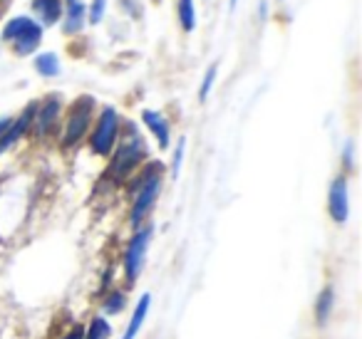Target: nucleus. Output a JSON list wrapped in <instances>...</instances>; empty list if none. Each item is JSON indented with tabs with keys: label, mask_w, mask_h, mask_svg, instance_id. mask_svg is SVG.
Masks as SVG:
<instances>
[{
	"label": "nucleus",
	"mask_w": 362,
	"mask_h": 339,
	"mask_svg": "<svg viewBox=\"0 0 362 339\" xmlns=\"http://www.w3.org/2000/svg\"><path fill=\"white\" fill-rule=\"evenodd\" d=\"M161 186H164V174H161L159 164H151L149 169L141 171L139 181L134 186V203H132L129 223L134 228H141L144 220L149 218L151 208H154L156 198L161 194Z\"/></svg>",
	"instance_id": "f03ea898"
},
{
	"label": "nucleus",
	"mask_w": 362,
	"mask_h": 339,
	"mask_svg": "<svg viewBox=\"0 0 362 339\" xmlns=\"http://www.w3.org/2000/svg\"><path fill=\"white\" fill-rule=\"evenodd\" d=\"M35 107H37V102H33L28 109H23V114L18 117V119H11V126H8V131H6V139H3V146H0V151H6V149H11L16 141H21L23 136L28 134V131L33 129V117H35Z\"/></svg>",
	"instance_id": "9b49d317"
},
{
	"label": "nucleus",
	"mask_w": 362,
	"mask_h": 339,
	"mask_svg": "<svg viewBox=\"0 0 362 339\" xmlns=\"http://www.w3.org/2000/svg\"><path fill=\"white\" fill-rule=\"evenodd\" d=\"M82 337H85V339H112L110 319H107L105 314H97V317H92L90 324H87V329L82 332Z\"/></svg>",
	"instance_id": "dca6fc26"
},
{
	"label": "nucleus",
	"mask_w": 362,
	"mask_h": 339,
	"mask_svg": "<svg viewBox=\"0 0 362 339\" xmlns=\"http://www.w3.org/2000/svg\"><path fill=\"white\" fill-rule=\"evenodd\" d=\"M8 126H11V117H3V119H0V146H3V139H6ZM0 154H3V151H0Z\"/></svg>",
	"instance_id": "4be33fe9"
},
{
	"label": "nucleus",
	"mask_w": 362,
	"mask_h": 339,
	"mask_svg": "<svg viewBox=\"0 0 362 339\" xmlns=\"http://www.w3.org/2000/svg\"><path fill=\"white\" fill-rule=\"evenodd\" d=\"M149 307H151V295L144 292L139 297V302L134 304V312H132L129 324H127V329H124V334H122V339H136V334L141 332V327H144V322H146Z\"/></svg>",
	"instance_id": "ddd939ff"
},
{
	"label": "nucleus",
	"mask_w": 362,
	"mask_h": 339,
	"mask_svg": "<svg viewBox=\"0 0 362 339\" xmlns=\"http://www.w3.org/2000/svg\"><path fill=\"white\" fill-rule=\"evenodd\" d=\"M236 3H238V0H231V8H236Z\"/></svg>",
	"instance_id": "b1692460"
},
{
	"label": "nucleus",
	"mask_w": 362,
	"mask_h": 339,
	"mask_svg": "<svg viewBox=\"0 0 362 339\" xmlns=\"http://www.w3.org/2000/svg\"><path fill=\"white\" fill-rule=\"evenodd\" d=\"M122 131V119L119 112L115 107H102L97 121H92L90 129V151L95 156H110L115 151L117 141H119Z\"/></svg>",
	"instance_id": "39448f33"
},
{
	"label": "nucleus",
	"mask_w": 362,
	"mask_h": 339,
	"mask_svg": "<svg viewBox=\"0 0 362 339\" xmlns=\"http://www.w3.org/2000/svg\"><path fill=\"white\" fill-rule=\"evenodd\" d=\"M216 75H218V62H214V65H209L206 75H204V80H202V87H199V102L209 100V95H211V90H214V82H216Z\"/></svg>",
	"instance_id": "6ab92c4d"
},
{
	"label": "nucleus",
	"mask_w": 362,
	"mask_h": 339,
	"mask_svg": "<svg viewBox=\"0 0 362 339\" xmlns=\"http://www.w3.org/2000/svg\"><path fill=\"white\" fill-rule=\"evenodd\" d=\"M176 13H179V25L184 32H192L197 28V6H194V0H179Z\"/></svg>",
	"instance_id": "f3484780"
},
{
	"label": "nucleus",
	"mask_w": 362,
	"mask_h": 339,
	"mask_svg": "<svg viewBox=\"0 0 362 339\" xmlns=\"http://www.w3.org/2000/svg\"><path fill=\"white\" fill-rule=\"evenodd\" d=\"M141 124L151 131V136L156 139L159 149H169L171 144V126H169V119H166L161 112L156 109H144L141 112Z\"/></svg>",
	"instance_id": "9d476101"
},
{
	"label": "nucleus",
	"mask_w": 362,
	"mask_h": 339,
	"mask_svg": "<svg viewBox=\"0 0 362 339\" xmlns=\"http://www.w3.org/2000/svg\"><path fill=\"white\" fill-rule=\"evenodd\" d=\"M184 151H187V139H179L176 141V149H174V156H171V176H179L181 171V164H184Z\"/></svg>",
	"instance_id": "412c9836"
},
{
	"label": "nucleus",
	"mask_w": 362,
	"mask_h": 339,
	"mask_svg": "<svg viewBox=\"0 0 362 339\" xmlns=\"http://www.w3.org/2000/svg\"><path fill=\"white\" fill-rule=\"evenodd\" d=\"M151 235H154V228H151V225H141V228H136V233L132 235L129 243H127L124 263H122V265H124V278H127V282H129V285H134L136 280H139L141 270H144Z\"/></svg>",
	"instance_id": "423d86ee"
},
{
	"label": "nucleus",
	"mask_w": 362,
	"mask_h": 339,
	"mask_svg": "<svg viewBox=\"0 0 362 339\" xmlns=\"http://www.w3.org/2000/svg\"><path fill=\"white\" fill-rule=\"evenodd\" d=\"M124 304H127V295L122 292V290H112V292L105 297V302H102V312L119 314L122 309H124Z\"/></svg>",
	"instance_id": "a211bd4d"
},
{
	"label": "nucleus",
	"mask_w": 362,
	"mask_h": 339,
	"mask_svg": "<svg viewBox=\"0 0 362 339\" xmlns=\"http://www.w3.org/2000/svg\"><path fill=\"white\" fill-rule=\"evenodd\" d=\"M6 3H8V0H6Z\"/></svg>",
	"instance_id": "393cba45"
},
{
	"label": "nucleus",
	"mask_w": 362,
	"mask_h": 339,
	"mask_svg": "<svg viewBox=\"0 0 362 339\" xmlns=\"http://www.w3.org/2000/svg\"><path fill=\"white\" fill-rule=\"evenodd\" d=\"M327 213L337 225H345L350 218V191H347V176L332 179L330 191H327Z\"/></svg>",
	"instance_id": "6e6552de"
},
{
	"label": "nucleus",
	"mask_w": 362,
	"mask_h": 339,
	"mask_svg": "<svg viewBox=\"0 0 362 339\" xmlns=\"http://www.w3.org/2000/svg\"><path fill=\"white\" fill-rule=\"evenodd\" d=\"M105 13H107V0H92V6L87 8V20L92 25H100L105 20Z\"/></svg>",
	"instance_id": "aec40b11"
},
{
	"label": "nucleus",
	"mask_w": 362,
	"mask_h": 339,
	"mask_svg": "<svg viewBox=\"0 0 362 339\" xmlns=\"http://www.w3.org/2000/svg\"><path fill=\"white\" fill-rule=\"evenodd\" d=\"M332 309H335V290H332V285H327V287L320 290V295L315 299V322L320 327H325L330 322Z\"/></svg>",
	"instance_id": "4468645a"
},
{
	"label": "nucleus",
	"mask_w": 362,
	"mask_h": 339,
	"mask_svg": "<svg viewBox=\"0 0 362 339\" xmlns=\"http://www.w3.org/2000/svg\"><path fill=\"white\" fill-rule=\"evenodd\" d=\"M33 13H35V20L40 23V28L55 25L62 20V0H33Z\"/></svg>",
	"instance_id": "f8f14e48"
},
{
	"label": "nucleus",
	"mask_w": 362,
	"mask_h": 339,
	"mask_svg": "<svg viewBox=\"0 0 362 339\" xmlns=\"http://www.w3.org/2000/svg\"><path fill=\"white\" fill-rule=\"evenodd\" d=\"M92 119H95V100L90 95L72 102L65 117V126H62V149L80 146L85 136L90 134Z\"/></svg>",
	"instance_id": "20e7f679"
},
{
	"label": "nucleus",
	"mask_w": 362,
	"mask_h": 339,
	"mask_svg": "<svg viewBox=\"0 0 362 339\" xmlns=\"http://www.w3.org/2000/svg\"><path fill=\"white\" fill-rule=\"evenodd\" d=\"M35 70L40 77H45V80H52V77L60 75L62 65H60V57L55 55V52H40V55L35 57Z\"/></svg>",
	"instance_id": "2eb2a0df"
},
{
	"label": "nucleus",
	"mask_w": 362,
	"mask_h": 339,
	"mask_svg": "<svg viewBox=\"0 0 362 339\" xmlns=\"http://www.w3.org/2000/svg\"><path fill=\"white\" fill-rule=\"evenodd\" d=\"M0 37H3V42H8V45L13 47V52H16L18 57H28V55H33V52H37V47H40L42 28L35 18L16 16L6 23Z\"/></svg>",
	"instance_id": "7ed1b4c3"
},
{
	"label": "nucleus",
	"mask_w": 362,
	"mask_h": 339,
	"mask_svg": "<svg viewBox=\"0 0 362 339\" xmlns=\"http://www.w3.org/2000/svg\"><path fill=\"white\" fill-rule=\"evenodd\" d=\"M60 339H85L82 337V327H75V329H70V332H65Z\"/></svg>",
	"instance_id": "5701e85b"
},
{
	"label": "nucleus",
	"mask_w": 362,
	"mask_h": 339,
	"mask_svg": "<svg viewBox=\"0 0 362 339\" xmlns=\"http://www.w3.org/2000/svg\"><path fill=\"white\" fill-rule=\"evenodd\" d=\"M124 129L127 131H124V136H122V141L115 146V151H112V164H110V176L117 181H124L127 176L134 169H139L146 156H149L146 141H144V136L139 134L136 124L127 121Z\"/></svg>",
	"instance_id": "f257e3e1"
},
{
	"label": "nucleus",
	"mask_w": 362,
	"mask_h": 339,
	"mask_svg": "<svg viewBox=\"0 0 362 339\" xmlns=\"http://www.w3.org/2000/svg\"><path fill=\"white\" fill-rule=\"evenodd\" d=\"M87 23V6L82 0H65L62 6V32L65 35H77L85 30Z\"/></svg>",
	"instance_id": "1a4fd4ad"
},
{
	"label": "nucleus",
	"mask_w": 362,
	"mask_h": 339,
	"mask_svg": "<svg viewBox=\"0 0 362 339\" xmlns=\"http://www.w3.org/2000/svg\"><path fill=\"white\" fill-rule=\"evenodd\" d=\"M62 109H65V102L60 95L45 97V102L35 107V117H33V131L37 136H47L55 131V126L60 124Z\"/></svg>",
	"instance_id": "0eeeda50"
}]
</instances>
